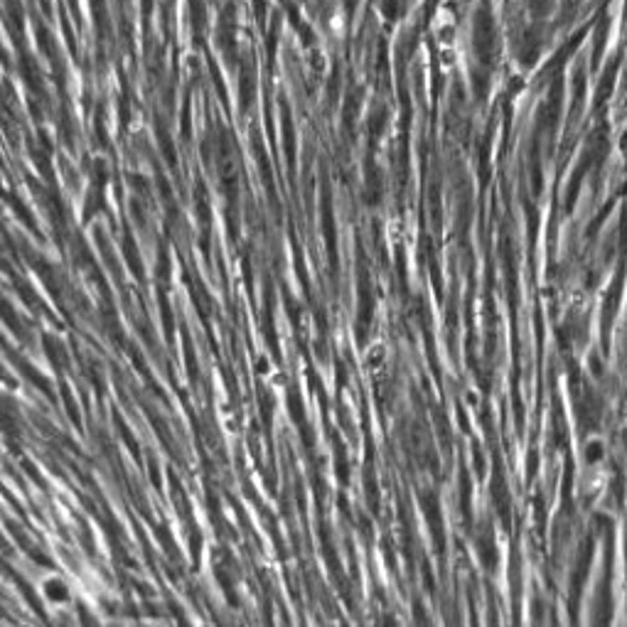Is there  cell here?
Masks as SVG:
<instances>
[{
    "mask_svg": "<svg viewBox=\"0 0 627 627\" xmlns=\"http://www.w3.org/2000/svg\"><path fill=\"white\" fill-rule=\"evenodd\" d=\"M42 595L50 602H55V605H62V602L69 600V588H67V583L60 576H50L42 581Z\"/></svg>",
    "mask_w": 627,
    "mask_h": 627,
    "instance_id": "1",
    "label": "cell"
}]
</instances>
